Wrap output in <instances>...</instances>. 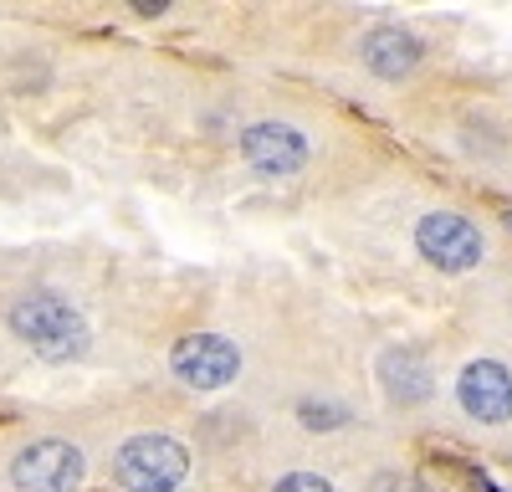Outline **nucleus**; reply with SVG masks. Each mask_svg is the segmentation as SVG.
Instances as JSON below:
<instances>
[{
    "mask_svg": "<svg viewBox=\"0 0 512 492\" xmlns=\"http://www.w3.org/2000/svg\"><path fill=\"white\" fill-rule=\"evenodd\" d=\"M11 328L16 339L31 344V354H41L47 364H67L88 349V323L82 313L62 298V293H26L11 308Z\"/></svg>",
    "mask_w": 512,
    "mask_h": 492,
    "instance_id": "nucleus-1",
    "label": "nucleus"
},
{
    "mask_svg": "<svg viewBox=\"0 0 512 492\" xmlns=\"http://www.w3.org/2000/svg\"><path fill=\"white\" fill-rule=\"evenodd\" d=\"M185 472H190V451L175 436H154V431L123 441L113 457V477L128 492H175Z\"/></svg>",
    "mask_w": 512,
    "mask_h": 492,
    "instance_id": "nucleus-2",
    "label": "nucleus"
},
{
    "mask_svg": "<svg viewBox=\"0 0 512 492\" xmlns=\"http://www.w3.org/2000/svg\"><path fill=\"white\" fill-rule=\"evenodd\" d=\"M415 246H420V257L431 267H441V272H472L482 262V231L466 216H451V211L420 216Z\"/></svg>",
    "mask_w": 512,
    "mask_h": 492,
    "instance_id": "nucleus-3",
    "label": "nucleus"
},
{
    "mask_svg": "<svg viewBox=\"0 0 512 492\" xmlns=\"http://www.w3.org/2000/svg\"><path fill=\"white\" fill-rule=\"evenodd\" d=\"M82 472H88V462L72 441H31L11 462V482L21 492H77Z\"/></svg>",
    "mask_w": 512,
    "mask_h": 492,
    "instance_id": "nucleus-4",
    "label": "nucleus"
},
{
    "mask_svg": "<svg viewBox=\"0 0 512 492\" xmlns=\"http://www.w3.org/2000/svg\"><path fill=\"white\" fill-rule=\"evenodd\" d=\"M169 364H175V375L195 390H221L236 380V369H241V354L231 339L221 334H190L175 344V354H169Z\"/></svg>",
    "mask_w": 512,
    "mask_h": 492,
    "instance_id": "nucleus-5",
    "label": "nucleus"
},
{
    "mask_svg": "<svg viewBox=\"0 0 512 492\" xmlns=\"http://www.w3.org/2000/svg\"><path fill=\"white\" fill-rule=\"evenodd\" d=\"M241 154L256 175L267 180H282V175H297L308 159V144L297 129H287V123H251V129L241 134Z\"/></svg>",
    "mask_w": 512,
    "mask_h": 492,
    "instance_id": "nucleus-6",
    "label": "nucleus"
},
{
    "mask_svg": "<svg viewBox=\"0 0 512 492\" xmlns=\"http://www.w3.org/2000/svg\"><path fill=\"white\" fill-rule=\"evenodd\" d=\"M456 400H461V410H466L472 421L497 426V421L512 416V375H507L497 359H477V364H466V369H461Z\"/></svg>",
    "mask_w": 512,
    "mask_h": 492,
    "instance_id": "nucleus-7",
    "label": "nucleus"
},
{
    "mask_svg": "<svg viewBox=\"0 0 512 492\" xmlns=\"http://www.w3.org/2000/svg\"><path fill=\"white\" fill-rule=\"evenodd\" d=\"M364 67L369 72H379V77H405V72H415V62H420V41L405 31V26H374L369 36H364Z\"/></svg>",
    "mask_w": 512,
    "mask_h": 492,
    "instance_id": "nucleus-8",
    "label": "nucleus"
},
{
    "mask_svg": "<svg viewBox=\"0 0 512 492\" xmlns=\"http://www.w3.org/2000/svg\"><path fill=\"white\" fill-rule=\"evenodd\" d=\"M379 380H384V395L395 405H415V400L431 395V364L415 349H390L379 359Z\"/></svg>",
    "mask_w": 512,
    "mask_h": 492,
    "instance_id": "nucleus-9",
    "label": "nucleus"
},
{
    "mask_svg": "<svg viewBox=\"0 0 512 492\" xmlns=\"http://www.w3.org/2000/svg\"><path fill=\"white\" fill-rule=\"evenodd\" d=\"M425 477H431L436 492H497V487L482 477V467L461 462V457H446V451H436V457L425 462Z\"/></svg>",
    "mask_w": 512,
    "mask_h": 492,
    "instance_id": "nucleus-10",
    "label": "nucleus"
},
{
    "mask_svg": "<svg viewBox=\"0 0 512 492\" xmlns=\"http://www.w3.org/2000/svg\"><path fill=\"white\" fill-rule=\"evenodd\" d=\"M272 492H333V482H323V477H313V472H292V477H282Z\"/></svg>",
    "mask_w": 512,
    "mask_h": 492,
    "instance_id": "nucleus-11",
    "label": "nucleus"
},
{
    "mask_svg": "<svg viewBox=\"0 0 512 492\" xmlns=\"http://www.w3.org/2000/svg\"><path fill=\"white\" fill-rule=\"evenodd\" d=\"M338 421H344V410H333V405H303V426H313V431H328Z\"/></svg>",
    "mask_w": 512,
    "mask_h": 492,
    "instance_id": "nucleus-12",
    "label": "nucleus"
},
{
    "mask_svg": "<svg viewBox=\"0 0 512 492\" xmlns=\"http://www.w3.org/2000/svg\"><path fill=\"white\" fill-rule=\"evenodd\" d=\"M369 492H415V487H410L405 477H395V472H390V477H379V482H374Z\"/></svg>",
    "mask_w": 512,
    "mask_h": 492,
    "instance_id": "nucleus-13",
    "label": "nucleus"
},
{
    "mask_svg": "<svg viewBox=\"0 0 512 492\" xmlns=\"http://www.w3.org/2000/svg\"><path fill=\"white\" fill-rule=\"evenodd\" d=\"M134 11H139V16H159L164 0H134Z\"/></svg>",
    "mask_w": 512,
    "mask_h": 492,
    "instance_id": "nucleus-14",
    "label": "nucleus"
},
{
    "mask_svg": "<svg viewBox=\"0 0 512 492\" xmlns=\"http://www.w3.org/2000/svg\"><path fill=\"white\" fill-rule=\"evenodd\" d=\"M507 226H512V216H507Z\"/></svg>",
    "mask_w": 512,
    "mask_h": 492,
    "instance_id": "nucleus-15",
    "label": "nucleus"
}]
</instances>
